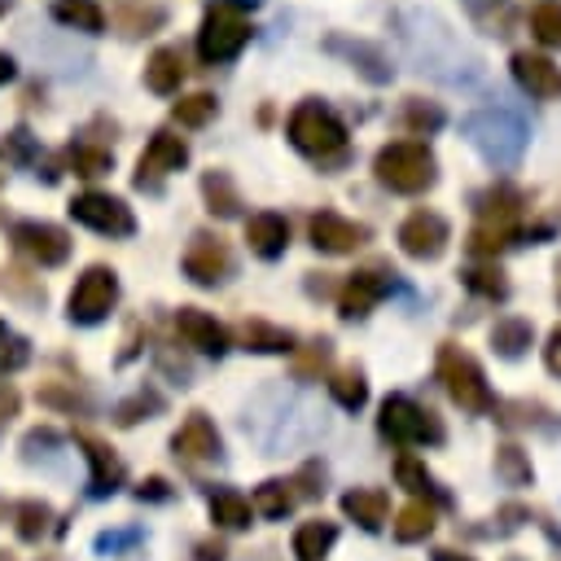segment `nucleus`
I'll return each mask as SVG.
<instances>
[{
	"label": "nucleus",
	"mask_w": 561,
	"mask_h": 561,
	"mask_svg": "<svg viewBox=\"0 0 561 561\" xmlns=\"http://www.w3.org/2000/svg\"><path fill=\"white\" fill-rule=\"evenodd\" d=\"M329 394L337 399V408L359 412V408L368 403V381H364V373H359V368H337V373L329 377Z\"/></svg>",
	"instance_id": "obj_35"
},
{
	"label": "nucleus",
	"mask_w": 561,
	"mask_h": 561,
	"mask_svg": "<svg viewBox=\"0 0 561 561\" xmlns=\"http://www.w3.org/2000/svg\"><path fill=\"white\" fill-rule=\"evenodd\" d=\"M399 123L408 136H434L447 127V110L438 101H425V96H408L403 110H399Z\"/></svg>",
	"instance_id": "obj_28"
},
{
	"label": "nucleus",
	"mask_w": 561,
	"mask_h": 561,
	"mask_svg": "<svg viewBox=\"0 0 561 561\" xmlns=\"http://www.w3.org/2000/svg\"><path fill=\"white\" fill-rule=\"evenodd\" d=\"M171 114H175L180 127H206V123L219 114V101H215L210 92H188V96H180V101L171 105Z\"/></svg>",
	"instance_id": "obj_38"
},
{
	"label": "nucleus",
	"mask_w": 561,
	"mask_h": 561,
	"mask_svg": "<svg viewBox=\"0 0 561 561\" xmlns=\"http://www.w3.org/2000/svg\"><path fill=\"white\" fill-rule=\"evenodd\" d=\"M447 241H451V224L438 215V210H412L403 224H399V250L416 263H434L447 254Z\"/></svg>",
	"instance_id": "obj_12"
},
{
	"label": "nucleus",
	"mask_w": 561,
	"mask_h": 561,
	"mask_svg": "<svg viewBox=\"0 0 561 561\" xmlns=\"http://www.w3.org/2000/svg\"><path fill=\"white\" fill-rule=\"evenodd\" d=\"M13 245H18L26 259H35L39 267H57V263L70 259V237H66V228L44 224V219H22V224H13Z\"/></svg>",
	"instance_id": "obj_15"
},
{
	"label": "nucleus",
	"mask_w": 561,
	"mask_h": 561,
	"mask_svg": "<svg viewBox=\"0 0 561 561\" xmlns=\"http://www.w3.org/2000/svg\"><path fill=\"white\" fill-rule=\"evenodd\" d=\"M460 136L465 145L491 167V171H517V162L526 158L530 145V127L517 110L508 105H478L460 118Z\"/></svg>",
	"instance_id": "obj_1"
},
{
	"label": "nucleus",
	"mask_w": 561,
	"mask_h": 561,
	"mask_svg": "<svg viewBox=\"0 0 561 561\" xmlns=\"http://www.w3.org/2000/svg\"><path fill=\"white\" fill-rule=\"evenodd\" d=\"M53 18L61 26L83 31V35H101L105 31V9L96 0H53Z\"/></svg>",
	"instance_id": "obj_31"
},
{
	"label": "nucleus",
	"mask_w": 561,
	"mask_h": 561,
	"mask_svg": "<svg viewBox=\"0 0 561 561\" xmlns=\"http://www.w3.org/2000/svg\"><path fill=\"white\" fill-rule=\"evenodd\" d=\"M333 543H337V526L324 522V517L302 522V526L294 530V557H298V561H324Z\"/></svg>",
	"instance_id": "obj_29"
},
{
	"label": "nucleus",
	"mask_w": 561,
	"mask_h": 561,
	"mask_svg": "<svg viewBox=\"0 0 561 561\" xmlns=\"http://www.w3.org/2000/svg\"><path fill=\"white\" fill-rule=\"evenodd\" d=\"M530 337H535V329H530V320H522V316H504V320H495V329H491V346H495V355H504V359H517V355L530 346Z\"/></svg>",
	"instance_id": "obj_33"
},
{
	"label": "nucleus",
	"mask_w": 561,
	"mask_h": 561,
	"mask_svg": "<svg viewBox=\"0 0 561 561\" xmlns=\"http://www.w3.org/2000/svg\"><path fill=\"white\" fill-rule=\"evenodd\" d=\"M250 508H254V513H263V517H285V513L294 508V491H289V482H280V478H267V482L254 491Z\"/></svg>",
	"instance_id": "obj_40"
},
{
	"label": "nucleus",
	"mask_w": 561,
	"mask_h": 561,
	"mask_svg": "<svg viewBox=\"0 0 561 561\" xmlns=\"http://www.w3.org/2000/svg\"><path fill=\"white\" fill-rule=\"evenodd\" d=\"M430 530H434V508L425 500H412V504L399 508V517H394V539L399 543H421Z\"/></svg>",
	"instance_id": "obj_34"
},
{
	"label": "nucleus",
	"mask_w": 561,
	"mask_h": 561,
	"mask_svg": "<svg viewBox=\"0 0 561 561\" xmlns=\"http://www.w3.org/2000/svg\"><path fill=\"white\" fill-rule=\"evenodd\" d=\"M245 245L259 254V259H280L285 245H289V219L276 215V210H254L245 219Z\"/></svg>",
	"instance_id": "obj_22"
},
{
	"label": "nucleus",
	"mask_w": 561,
	"mask_h": 561,
	"mask_svg": "<svg viewBox=\"0 0 561 561\" xmlns=\"http://www.w3.org/2000/svg\"><path fill=\"white\" fill-rule=\"evenodd\" d=\"M175 333H180L193 351H202V355H210V359H219V355L228 351V329H224L210 311H202V307H180V311H175Z\"/></svg>",
	"instance_id": "obj_21"
},
{
	"label": "nucleus",
	"mask_w": 561,
	"mask_h": 561,
	"mask_svg": "<svg viewBox=\"0 0 561 561\" xmlns=\"http://www.w3.org/2000/svg\"><path fill=\"white\" fill-rule=\"evenodd\" d=\"M79 447H83V456H88V465H92V478H88V495H114L118 491V482H123V465H118V456L101 443V438H88V434H79Z\"/></svg>",
	"instance_id": "obj_23"
},
{
	"label": "nucleus",
	"mask_w": 561,
	"mask_h": 561,
	"mask_svg": "<svg viewBox=\"0 0 561 561\" xmlns=\"http://www.w3.org/2000/svg\"><path fill=\"white\" fill-rule=\"evenodd\" d=\"M329 355H333V346H329V337H316V342H307L298 355H294V377H320V368L329 364Z\"/></svg>",
	"instance_id": "obj_45"
},
{
	"label": "nucleus",
	"mask_w": 561,
	"mask_h": 561,
	"mask_svg": "<svg viewBox=\"0 0 561 561\" xmlns=\"http://www.w3.org/2000/svg\"><path fill=\"white\" fill-rule=\"evenodd\" d=\"M386 508H390V500L377 486H355V491L342 495V513L351 522H359L364 530H381L386 526Z\"/></svg>",
	"instance_id": "obj_27"
},
{
	"label": "nucleus",
	"mask_w": 561,
	"mask_h": 561,
	"mask_svg": "<svg viewBox=\"0 0 561 561\" xmlns=\"http://www.w3.org/2000/svg\"><path fill=\"white\" fill-rule=\"evenodd\" d=\"M131 543H140V530H105V535H96V552H123Z\"/></svg>",
	"instance_id": "obj_50"
},
{
	"label": "nucleus",
	"mask_w": 561,
	"mask_h": 561,
	"mask_svg": "<svg viewBox=\"0 0 561 561\" xmlns=\"http://www.w3.org/2000/svg\"><path fill=\"white\" fill-rule=\"evenodd\" d=\"M557 298H561V263H557Z\"/></svg>",
	"instance_id": "obj_56"
},
{
	"label": "nucleus",
	"mask_w": 561,
	"mask_h": 561,
	"mask_svg": "<svg viewBox=\"0 0 561 561\" xmlns=\"http://www.w3.org/2000/svg\"><path fill=\"white\" fill-rule=\"evenodd\" d=\"M167 22V13L158 4H140V0H118V26L127 35H149Z\"/></svg>",
	"instance_id": "obj_37"
},
{
	"label": "nucleus",
	"mask_w": 561,
	"mask_h": 561,
	"mask_svg": "<svg viewBox=\"0 0 561 561\" xmlns=\"http://www.w3.org/2000/svg\"><path fill=\"white\" fill-rule=\"evenodd\" d=\"M394 478H399V486H408L412 495H430V500H443V495H438V486H434V478H430V469H425L421 460H412V456H403V460L394 465Z\"/></svg>",
	"instance_id": "obj_43"
},
{
	"label": "nucleus",
	"mask_w": 561,
	"mask_h": 561,
	"mask_svg": "<svg viewBox=\"0 0 561 561\" xmlns=\"http://www.w3.org/2000/svg\"><path fill=\"white\" fill-rule=\"evenodd\" d=\"M180 267H184V276H188L193 285H202V289H215V285H224V280L232 276V250H228L219 237H206V232H197V237L188 241V250H184Z\"/></svg>",
	"instance_id": "obj_14"
},
{
	"label": "nucleus",
	"mask_w": 561,
	"mask_h": 561,
	"mask_svg": "<svg viewBox=\"0 0 561 561\" xmlns=\"http://www.w3.org/2000/svg\"><path fill=\"white\" fill-rule=\"evenodd\" d=\"M136 495H140V500H167L171 491H167V482H162V478H149V482H140V486H136Z\"/></svg>",
	"instance_id": "obj_52"
},
{
	"label": "nucleus",
	"mask_w": 561,
	"mask_h": 561,
	"mask_svg": "<svg viewBox=\"0 0 561 561\" xmlns=\"http://www.w3.org/2000/svg\"><path fill=\"white\" fill-rule=\"evenodd\" d=\"M508 70H513V79H517L522 92H530L539 101H557L561 96V66L552 57L530 53V48H517L508 57Z\"/></svg>",
	"instance_id": "obj_19"
},
{
	"label": "nucleus",
	"mask_w": 561,
	"mask_h": 561,
	"mask_svg": "<svg viewBox=\"0 0 561 561\" xmlns=\"http://www.w3.org/2000/svg\"><path fill=\"white\" fill-rule=\"evenodd\" d=\"M272 399H276V412H272V416H245V430H250L267 451L298 447V443H307V438L320 430V416L311 412L307 399H289V394H272Z\"/></svg>",
	"instance_id": "obj_7"
},
{
	"label": "nucleus",
	"mask_w": 561,
	"mask_h": 561,
	"mask_svg": "<svg viewBox=\"0 0 561 561\" xmlns=\"http://www.w3.org/2000/svg\"><path fill=\"white\" fill-rule=\"evenodd\" d=\"M307 232H311V245L324 250V254H355V250L373 237L368 224L346 219V215H337V210H316L311 224H307Z\"/></svg>",
	"instance_id": "obj_16"
},
{
	"label": "nucleus",
	"mask_w": 561,
	"mask_h": 561,
	"mask_svg": "<svg viewBox=\"0 0 561 561\" xmlns=\"http://www.w3.org/2000/svg\"><path fill=\"white\" fill-rule=\"evenodd\" d=\"M254 9L259 0H215L197 26V53L206 66H224L232 57H241V48L254 39V26L241 9Z\"/></svg>",
	"instance_id": "obj_5"
},
{
	"label": "nucleus",
	"mask_w": 561,
	"mask_h": 561,
	"mask_svg": "<svg viewBox=\"0 0 561 561\" xmlns=\"http://www.w3.org/2000/svg\"><path fill=\"white\" fill-rule=\"evenodd\" d=\"M35 158V136L31 131H9L4 140H0V162H13V167H26Z\"/></svg>",
	"instance_id": "obj_48"
},
{
	"label": "nucleus",
	"mask_w": 561,
	"mask_h": 561,
	"mask_svg": "<svg viewBox=\"0 0 561 561\" xmlns=\"http://www.w3.org/2000/svg\"><path fill=\"white\" fill-rule=\"evenodd\" d=\"M324 53H333V57H342L359 79H368L373 88H386V83H394V61H390V53L377 44V39H364V35H342V31H333L329 39H324Z\"/></svg>",
	"instance_id": "obj_10"
},
{
	"label": "nucleus",
	"mask_w": 561,
	"mask_h": 561,
	"mask_svg": "<svg viewBox=\"0 0 561 561\" xmlns=\"http://www.w3.org/2000/svg\"><path fill=\"white\" fill-rule=\"evenodd\" d=\"M495 478H500L504 486H526V482H530V456H526L517 443L495 447Z\"/></svg>",
	"instance_id": "obj_39"
},
{
	"label": "nucleus",
	"mask_w": 561,
	"mask_h": 561,
	"mask_svg": "<svg viewBox=\"0 0 561 561\" xmlns=\"http://www.w3.org/2000/svg\"><path fill=\"white\" fill-rule=\"evenodd\" d=\"M118 302V272L105 267V263H92L83 267V276L75 280L70 289V302H66V316L75 324H101Z\"/></svg>",
	"instance_id": "obj_9"
},
{
	"label": "nucleus",
	"mask_w": 561,
	"mask_h": 561,
	"mask_svg": "<svg viewBox=\"0 0 561 561\" xmlns=\"http://www.w3.org/2000/svg\"><path fill=\"white\" fill-rule=\"evenodd\" d=\"M285 136L302 158H316V162H333V158L346 153V123L316 96H307L289 110Z\"/></svg>",
	"instance_id": "obj_4"
},
{
	"label": "nucleus",
	"mask_w": 561,
	"mask_h": 561,
	"mask_svg": "<svg viewBox=\"0 0 561 561\" xmlns=\"http://www.w3.org/2000/svg\"><path fill=\"white\" fill-rule=\"evenodd\" d=\"M469 22L482 31V35H495V39H508L513 26H517V4L513 0H460Z\"/></svg>",
	"instance_id": "obj_25"
},
{
	"label": "nucleus",
	"mask_w": 561,
	"mask_h": 561,
	"mask_svg": "<svg viewBox=\"0 0 561 561\" xmlns=\"http://www.w3.org/2000/svg\"><path fill=\"white\" fill-rule=\"evenodd\" d=\"M13 517H18V535H22L26 543H35V539L48 530V517H53V513H48V504L26 500V504H18V513H13Z\"/></svg>",
	"instance_id": "obj_46"
},
{
	"label": "nucleus",
	"mask_w": 561,
	"mask_h": 561,
	"mask_svg": "<svg viewBox=\"0 0 561 561\" xmlns=\"http://www.w3.org/2000/svg\"><path fill=\"white\" fill-rule=\"evenodd\" d=\"M184 70H188V66H184V53L171 48V44H162V48H153L149 61H145V88L158 92V96H171V92H180Z\"/></svg>",
	"instance_id": "obj_24"
},
{
	"label": "nucleus",
	"mask_w": 561,
	"mask_h": 561,
	"mask_svg": "<svg viewBox=\"0 0 561 561\" xmlns=\"http://www.w3.org/2000/svg\"><path fill=\"white\" fill-rule=\"evenodd\" d=\"M373 175L390 193L416 197V193L438 184V158H434V149L425 140H390V145H381L373 153Z\"/></svg>",
	"instance_id": "obj_3"
},
{
	"label": "nucleus",
	"mask_w": 561,
	"mask_h": 561,
	"mask_svg": "<svg viewBox=\"0 0 561 561\" xmlns=\"http://www.w3.org/2000/svg\"><path fill=\"white\" fill-rule=\"evenodd\" d=\"M530 35L548 48H561V0H539L530 9Z\"/></svg>",
	"instance_id": "obj_41"
},
{
	"label": "nucleus",
	"mask_w": 561,
	"mask_h": 561,
	"mask_svg": "<svg viewBox=\"0 0 561 561\" xmlns=\"http://www.w3.org/2000/svg\"><path fill=\"white\" fill-rule=\"evenodd\" d=\"M197 561H224V543H219V539H215V543H210V539L197 543Z\"/></svg>",
	"instance_id": "obj_53"
},
{
	"label": "nucleus",
	"mask_w": 561,
	"mask_h": 561,
	"mask_svg": "<svg viewBox=\"0 0 561 561\" xmlns=\"http://www.w3.org/2000/svg\"><path fill=\"white\" fill-rule=\"evenodd\" d=\"M4 9H9V0H0V13H4Z\"/></svg>",
	"instance_id": "obj_57"
},
{
	"label": "nucleus",
	"mask_w": 561,
	"mask_h": 561,
	"mask_svg": "<svg viewBox=\"0 0 561 561\" xmlns=\"http://www.w3.org/2000/svg\"><path fill=\"white\" fill-rule=\"evenodd\" d=\"M394 285H399V280H394V267H390V263L355 267V272L346 276V285H342V294H337V307H342L346 320H359V316H368Z\"/></svg>",
	"instance_id": "obj_13"
},
{
	"label": "nucleus",
	"mask_w": 561,
	"mask_h": 561,
	"mask_svg": "<svg viewBox=\"0 0 561 561\" xmlns=\"http://www.w3.org/2000/svg\"><path fill=\"white\" fill-rule=\"evenodd\" d=\"M250 500L241 495V491H232V486H219V491H210V522L215 526H224V530H241V526H250Z\"/></svg>",
	"instance_id": "obj_32"
},
{
	"label": "nucleus",
	"mask_w": 561,
	"mask_h": 561,
	"mask_svg": "<svg viewBox=\"0 0 561 561\" xmlns=\"http://www.w3.org/2000/svg\"><path fill=\"white\" fill-rule=\"evenodd\" d=\"M434 561H473V557H460V552H451V548H443V552H434Z\"/></svg>",
	"instance_id": "obj_55"
},
{
	"label": "nucleus",
	"mask_w": 561,
	"mask_h": 561,
	"mask_svg": "<svg viewBox=\"0 0 561 561\" xmlns=\"http://www.w3.org/2000/svg\"><path fill=\"white\" fill-rule=\"evenodd\" d=\"M320 482H324V465H320V460H307V465H302V473H298L289 486H298L302 495H320V491H324Z\"/></svg>",
	"instance_id": "obj_49"
},
{
	"label": "nucleus",
	"mask_w": 561,
	"mask_h": 561,
	"mask_svg": "<svg viewBox=\"0 0 561 561\" xmlns=\"http://www.w3.org/2000/svg\"><path fill=\"white\" fill-rule=\"evenodd\" d=\"M465 285H469L478 298H491V302H504V298H508V280H504V272H500L495 263L469 267V272H465Z\"/></svg>",
	"instance_id": "obj_42"
},
{
	"label": "nucleus",
	"mask_w": 561,
	"mask_h": 561,
	"mask_svg": "<svg viewBox=\"0 0 561 561\" xmlns=\"http://www.w3.org/2000/svg\"><path fill=\"white\" fill-rule=\"evenodd\" d=\"M241 346L259 351V355H280V351H294V333L280 329V324H267V320H245L241 324Z\"/></svg>",
	"instance_id": "obj_30"
},
{
	"label": "nucleus",
	"mask_w": 561,
	"mask_h": 561,
	"mask_svg": "<svg viewBox=\"0 0 561 561\" xmlns=\"http://www.w3.org/2000/svg\"><path fill=\"white\" fill-rule=\"evenodd\" d=\"M158 408H162V394H158V390H136L131 399L118 403V425H136L140 416H149V412H158Z\"/></svg>",
	"instance_id": "obj_47"
},
{
	"label": "nucleus",
	"mask_w": 561,
	"mask_h": 561,
	"mask_svg": "<svg viewBox=\"0 0 561 561\" xmlns=\"http://www.w3.org/2000/svg\"><path fill=\"white\" fill-rule=\"evenodd\" d=\"M522 210H526V197H522V188H513V184H491V188H482L478 197H473V215H478V224L482 228H504V232H513V237H522Z\"/></svg>",
	"instance_id": "obj_17"
},
{
	"label": "nucleus",
	"mask_w": 561,
	"mask_h": 561,
	"mask_svg": "<svg viewBox=\"0 0 561 561\" xmlns=\"http://www.w3.org/2000/svg\"><path fill=\"white\" fill-rule=\"evenodd\" d=\"M66 162H70V171H75V175L96 180V175H105V171L114 167V153H110L105 145H88V140H79V145H70Z\"/></svg>",
	"instance_id": "obj_36"
},
{
	"label": "nucleus",
	"mask_w": 561,
	"mask_h": 561,
	"mask_svg": "<svg viewBox=\"0 0 561 561\" xmlns=\"http://www.w3.org/2000/svg\"><path fill=\"white\" fill-rule=\"evenodd\" d=\"M403 26H408L403 39H408L412 57L421 61V70H430V75H438V79H447V83H469V79L478 75V57L465 53V48L456 44V35H451L434 13H408Z\"/></svg>",
	"instance_id": "obj_2"
},
{
	"label": "nucleus",
	"mask_w": 561,
	"mask_h": 561,
	"mask_svg": "<svg viewBox=\"0 0 561 561\" xmlns=\"http://www.w3.org/2000/svg\"><path fill=\"white\" fill-rule=\"evenodd\" d=\"M438 381H443V390L451 394V403H460L465 412H495V394H491V386H486V373H482V364L469 355V351H460V346H438Z\"/></svg>",
	"instance_id": "obj_6"
},
{
	"label": "nucleus",
	"mask_w": 561,
	"mask_h": 561,
	"mask_svg": "<svg viewBox=\"0 0 561 561\" xmlns=\"http://www.w3.org/2000/svg\"><path fill=\"white\" fill-rule=\"evenodd\" d=\"M9 79H13V57H9V53H0V88H4Z\"/></svg>",
	"instance_id": "obj_54"
},
{
	"label": "nucleus",
	"mask_w": 561,
	"mask_h": 561,
	"mask_svg": "<svg viewBox=\"0 0 561 561\" xmlns=\"http://www.w3.org/2000/svg\"><path fill=\"white\" fill-rule=\"evenodd\" d=\"M377 430L390 438V443H403V447H416V443H443V425L434 412H425L416 399L408 394H386L381 403V416H377Z\"/></svg>",
	"instance_id": "obj_8"
},
{
	"label": "nucleus",
	"mask_w": 561,
	"mask_h": 561,
	"mask_svg": "<svg viewBox=\"0 0 561 561\" xmlns=\"http://www.w3.org/2000/svg\"><path fill=\"white\" fill-rule=\"evenodd\" d=\"M188 162V145H184V136H175V131H153L149 136V145H145V153H140V162H136V184L145 188H153L162 175H171V171H180Z\"/></svg>",
	"instance_id": "obj_18"
},
{
	"label": "nucleus",
	"mask_w": 561,
	"mask_h": 561,
	"mask_svg": "<svg viewBox=\"0 0 561 561\" xmlns=\"http://www.w3.org/2000/svg\"><path fill=\"white\" fill-rule=\"evenodd\" d=\"M202 197H206V210L210 215H219V219H237L241 215V193H237V184H232V175L228 171H219V167H210V171H202Z\"/></svg>",
	"instance_id": "obj_26"
},
{
	"label": "nucleus",
	"mask_w": 561,
	"mask_h": 561,
	"mask_svg": "<svg viewBox=\"0 0 561 561\" xmlns=\"http://www.w3.org/2000/svg\"><path fill=\"white\" fill-rule=\"evenodd\" d=\"M171 451H175L180 460H188V465L219 460V456H224V443H219L215 421H210L206 412H188V416H184V425H180V430H175V438H171Z\"/></svg>",
	"instance_id": "obj_20"
},
{
	"label": "nucleus",
	"mask_w": 561,
	"mask_h": 561,
	"mask_svg": "<svg viewBox=\"0 0 561 561\" xmlns=\"http://www.w3.org/2000/svg\"><path fill=\"white\" fill-rule=\"evenodd\" d=\"M543 364H548V373H557V377H561V329H552V333H548V346H543Z\"/></svg>",
	"instance_id": "obj_51"
},
{
	"label": "nucleus",
	"mask_w": 561,
	"mask_h": 561,
	"mask_svg": "<svg viewBox=\"0 0 561 561\" xmlns=\"http://www.w3.org/2000/svg\"><path fill=\"white\" fill-rule=\"evenodd\" d=\"M70 215H75V224H83V228H92V232H101V237H131V232H136L131 206H127L123 197H114V193L88 188V193H79V197L70 202Z\"/></svg>",
	"instance_id": "obj_11"
},
{
	"label": "nucleus",
	"mask_w": 561,
	"mask_h": 561,
	"mask_svg": "<svg viewBox=\"0 0 561 561\" xmlns=\"http://www.w3.org/2000/svg\"><path fill=\"white\" fill-rule=\"evenodd\" d=\"M26 359H31V342L0 320V373H18Z\"/></svg>",
	"instance_id": "obj_44"
}]
</instances>
